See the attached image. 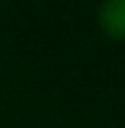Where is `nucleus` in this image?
<instances>
[{
    "label": "nucleus",
    "instance_id": "f257e3e1",
    "mask_svg": "<svg viewBox=\"0 0 125 128\" xmlns=\"http://www.w3.org/2000/svg\"><path fill=\"white\" fill-rule=\"evenodd\" d=\"M98 25L109 38L125 41V0H103L98 8Z\"/></svg>",
    "mask_w": 125,
    "mask_h": 128
}]
</instances>
